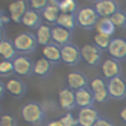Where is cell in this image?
Segmentation results:
<instances>
[{
	"instance_id": "obj_8",
	"label": "cell",
	"mask_w": 126,
	"mask_h": 126,
	"mask_svg": "<svg viewBox=\"0 0 126 126\" xmlns=\"http://www.w3.org/2000/svg\"><path fill=\"white\" fill-rule=\"evenodd\" d=\"M28 10L29 8L26 0H14L8 6L11 21L16 24H22V19Z\"/></svg>"
},
{
	"instance_id": "obj_44",
	"label": "cell",
	"mask_w": 126,
	"mask_h": 126,
	"mask_svg": "<svg viewBox=\"0 0 126 126\" xmlns=\"http://www.w3.org/2000/svg\"><path fill=\"white\" fill-rule=\"evenodd\" d=\"M0 111H1V108H0Z\"/></svg>"
},
{
	"instance_id": "obj_29",
	"label": "cell",
	"mask_w": 126,
	"mask_h": 126,
	"mask_svg": "<svg viewBox=\"0 0 126 126\" xmlns=\"http://www.w3.org/2000/svg\"><path fill=\"white\" fill-rule=\"evenodd\" d=\"M13 73H15L13 61L2 59L0 61V76L8 77V76H11Z\"/></svg>"
},
{
	"instance_id": "obj_33",
	"label": "cell",
	"mask_w": 126,
	"mask_h": 126,
	"mask_svg": "<svg viewBox=\"0 0 126 126\" xmlns=\"http://www.w3.org/2000/svg\"><path fill=\"white\" fill-rule=\"evenodd\" d=\"M0 126H17V120L12 114H3L0 116Z\"/></svg>"
},
{
	"instance_id": "obj_16",
	"label": "cell",
	"mask_w": 126,
	"mask_h": 126,
	"mask_svg": "<svg viewBox=\"0 0 126 126\" xmlns=\"http://www.w3.org/2000/svg\"><path fill=\"white\" fill-rule=\"evenodd\" d=\"M75 97H76V104L80 108L93 106V104L94 102V94L91 91V89L88 87L76 91L75 92Z\"/></svg>"
},
{
	"instance_id": "obj_34",
	"label": "cell",
	"mask_w": 126,
	"mask_h": 126,
	"mask_svg": "<svg viewBox=\"0 0 126 126\" xmlns=\"http://www.w3.org/2000/svg\"><path fill=\"white\" fill-rule=\"evenodd\" d=\"M94 101H95V102L104 103V102H106V101L108 100V98H109L110 96H109V94H108L107 89H105V90H103V91L94 93Z\"/></svg>"
},
{
	"instance_id": "obj_37",
	"label": "cell",
	"mask_w": 126,
	"mask_h": 126,
	"mask_svg": "<svg viewBox=\"0 0 126 126\" xmlns=\"http://www.w3.org/2000/svg\"><path fill=\"white\" fill-rule=\"evenodd\" d=\"M119 116H120L121 120H122L123 122L126 123V106H124V107L120 110V112H119Z\"/></svg>"
},
{
	"instance_id": "obj_9",
	"label": "cell",
	"mask_w": 126,
	"mask_h": 126,
	"mask_svg": "<svg viewBox=\"0 0 126 126\" xmlns=\"http://www.w3.org/2000/svg\"><path fill=\"white\" fill-rule=\"evenodd\" d=\"M107 51L113 59L118 61L126 59V40L121 37L112 38Z\"/></svg>"
},
{
	"instance_id": "obj_27",
	"label": "cell",
	"mask_w": 126,
	"mask_h": 126,
	"mask_svg": "<svg viewBox=\"0 0 126 126\" xmlns=\"http://www.w3.org/2000/svg\"><path fill=\"white\" fill-rule=\"evenodd\" d=\"M111 37L110 35L104 34V33H100V32H96L94 36V45H96L100 50H107L110 41H111Z\"/></svg>"
},
{
	"instance_id": "obj_2",
	"label": "cell",
	"mask_w": 126,
	"mask_h": 126,
	"mask_svg": "<svg viewBox=\"0 0 126 126\" xmlns=\"http://www.w3.org/2000/svg\"><path fill=\"white\" fill-rule=\"evenodd\" d=\"M13 42L17 52L24 53V54L33 52L38 45L35 34L29 32H23L17 34Z\"/></svg>"
},
{
	"instance_id": "obj_3",
	"label": "cell",
	"mask_w": 126,
	"mask_h": 126,
	"mask_svg": "<svg viewBox=\"0 0 126 126\" xmlns=\"http://www.w3.org/2000/svg\"><path fill=\"white\" fill-rule=\"evenodd\" d=\"M77 25L86 30H91L95 28V25L99 19L94 8L92 7H84L80 9L76 15Z\"/></svg>"
},
{
	"instance_id": "obj_7",
	"label": "cell",
	"mask_w": 126,
	"mask_h": 126,
	"mask_svg": "<svg viewBox=\"0 0 126 126\" xmlns=\"http://www.w3.org/2000/svg\"><path fill=\"white\" fill-rule=\"evenodd\" d=\"M99 117L98 111L94 106L81 108L77 116L78 126H94Z\"/></svg>"
},
{
	"instance_id": "obj_30",
	"label": "cell",
	"mask_w": 126,
	"mask_h": 126,
	"mask_svg": "<svg viewBox=\"0 0 126 126\" xmlns=\"http://www.w3.org/2000/svg\"><path fill=\"white\" fill-rule=\"evenodd\" d=\"M111 22L115 26V28H123L126 25V15L120 11H117L110 17Z\"/></svg>"
},
{
	"instance_id": "obj_41",
	"label": "cell",
	"mask_w": 126,
	"mask_h": 126,
	"mask_svg": "<svg viewBox=\"0 0 126 126\" xmlns=\"http://www.w3.org/2000/svg\"><path fill=\"white\" fill-rule=\"evenodd\" d=\"M124 39L126 40V33H125V35H124Z\"/></svg>"
},
{
	"instance_id": "obj_26",
	"label": "cell",
	"mask_w": 126,
	"mask_h": 126,
	"mask_svg": "<svg viewBox=\"0 0 126 126\" xmlns=\"http://www.w3.org/2000/svg\"><path fill=\"white\" fill-rule=\"evenodd\" d=\"M58 8L61 13L64 14H75L77 12L78 3L76 0H60Z\"/></svg>"
},
{
	"instance_id": "obj_17",
	"label": "cell",
	"mask_w": 126,
	"mask_h": 126,
	"mask_svg": "<svg viewBox=\"0 0 126 126\" xmlns=\"http://www.w3.org/2000/svg\"><path fill=\"white\" fill-rule=\"evenodd\" d=\"M6 86V91L13 96L20 98L22 96L25 95L26 92H27V86L26 84L18 79V78H14V79H10L7 81V83L5 84Z\"/></svg>"
},
{
	"instance_id": "obj_5",
	"label": "cell",
	"mask_w": 126,
	"mask_h": 126,
	"mask_svg": "<svg viewBox=\"0 0 126 126\" xmlns=\"http://www.w3.org/2000/svg\"><path fill=\"white\" fill-rule=\"evenodd\" d=\"M107 91L113 99H123L126 97V81L121 77H115L107 81Z\"/></svg>"
},
{
	"instance_id": "obj_23",
	"label": "cell",
	"mask_w": 126,
	"mask_h": 126,
	"mask_svg": "<svg viewBox=\"0 0 126 126\" xmlns=\"http://www.w3.org/2000/svg\"><path fill=\"white\" fill-rule=\"evenodd\" d=\"M115 26L111 22L110 18H101L99 17L96 25H95V30L97 32L104 33L107 35H112L115 31Z\"/></svg>"
},
{
	"instance_id": "obj_19",
	"label": "cell",
	"mask_w": 126,
	"mask_h": 126,
	"mask_svg": "<svg viewBox=\"0 0 126 126\" xmlns=\"http://www.w3.org/2000/svg\"><path fill=\"white\" fill-rule=\"evenodd\" d=\"M41 53L44 58L50 61L52 64H58L61 62V47L51 42L45 46H42Z\"/></svg>"
},
{
	"instance_id": "obj_40",
	"label": "cell",
	"mask_w": 126,
	"mask_h": 126,
	"mask_svg": "<svg viewBox=\"0 0 126 126\" xmlns=\"http://www.w3.org/2000/svg\"><path fill=\"white\" fill-rule=\"evenodd\" d=\"M5 32H4V29H1L0 28V42L3 40V39H5Z\"/></svg>"
},
{
	"instance_id": "obj_36",
	"label": "cell",
	"mask_w": 126,
	"mask_h": 126,
	"mask_svg": "<svg viewBox=\"0 0 126 126\" xmlns=\"http://www.w3.org/2000/svg\"><path fill=\"white\" fill-rule=\"evenodd\" d=\"M94 126H114L113 122L111 120H109L108 118H105V117H99L97 119V121L94 123Z\"/></svg>"
},
{
	"instance_id": "obj_25",
	"label": "cell",
	"mask_w": 126,
	"mask_h": 126,
	"mask_svg": "<svg viewBox=\"0 0 126 126\" xmlns=\"http://www.w3.org/2000/svg\"><path fill=\"white\" fill-rule=\"evenodd\" d=\"M61 12L58 8V6H55V5H51V4H48L47 7L41 12V17L49 24H55L56 25V22L60 16Z\"/></svg>"
},
{
	"instance_id": "obj_15",
	"label": "cell",
	"mask_w": 126,
	"mask_h": 126,
	"mask_svg": "<svg viewBox=\"0 0 126 126\" xmlns=\"http://www.w3.org/2000/svg\"><path fill=\"white\" fill-rule=\"evenodd\" d=\"M51 37H52V42L60 47L70 43L72 33L71 31H68L62 27H59L55 25L51 29Z\"/></svg>"
},
{
	"instance_id": "obj_35",
	"label": "cell",
	"mask_w": 126,
	"mask_h": 126,
	"mask_svg": "<svg viewBox=\"0 0 126 126\" xmlns=\"http://www.w3.org/2000/svg\"><path fill=\"white\" fill-rule=\"evenodd\" d=\"M10 22H12L10 16L6 15V14L4 13V11L0 9V28H1V29H4L5 26L8 25Z\"/></svg>"
},
{
	"instance_id": "obj_21",
	"label": "cell",
	"mask_w": 126,
	"mask_h": 126,
	"mask_svg": "<svg viewBox=\"0 0 126 126\" xmlns=\"http://www.w3.org/2000/svg\"><path fill=\"white\" fill-rule=\"evenodd\" d=\"M16 54H17V50L12 40L5 38L0 42V56L4 60L13 61L17 57Z\"/></svg>"
},
{
	"instance_id": "obj_6",
	"label": "cell",
	"mask_w": 126,
	"mask_h": 126,
	"mask_svg": "<svg viewBox=\"0 0 126 126\" xmlns=\"http://www.w3.org/2000/svg\"><path fill=\"white\" fill-rule=\"evenodd\" d=\"M81 56L82 59L90 66H96L100 62V49L91 43H86L84 44L81 48Z\"/></svg>"
},
{
	"instance_id": "obj_22",
	"label": "cell",
	"mask_w": 126,
	"mask_h": 126,
	"mask_svg": "<svg viewBox=\"0 0 126 126\" xmlns=\"http://www.w3.org/2000/svg\"><path fill=\"white\" fill-rule=\"evenodd\" d=\"M35 37L37 40V43L39 45L45 46L47 44H50L52 42V37H51V28L47 25L42 24L35 32Z\"/></svg>"
},
{
	"instance_id": "obj_31",
	"label": "cell",
	"mask_w": 126,
	"mask_h": 126,
	"mask_svg": "<svg viewBox=\"0 0 126 126\" xmlns=\"http://www.w3.org/2000/svg\"><path fill=\"white\" fill-rule=\"evenodd\" d=\"M62 126H78V120L77 118L71 113V112H66L64 115H62L59 118Z\"/></svg>"
},
{
	"instance_id": "obj_39",
	"label": "cell",
	"mask_w": 126,
	"mask_h": 126,
	"mask_svg": "<svg viewBox=\"0 0 126 126\" xmlns=\"http://www.w3.org/2000/svg\"><path fill=\"white\" fill-rule=\"evenodd\" d=\"M5 90H6V86L0 81V98L3 96V94L5 93Z\"/></svg>"
},
{
	"instance_id": "obj_42",
	"label": "cell",
	"mask_w": 126,
	"mask_h": 126,
	"mask_svg": "<svg viewBox=\"0 0 126 126\" xmlns=\"http://www.w3.org/2000/svg\"><path fill=\"white\" fill-rule=\"evenodd\" d=\"M91 1H95V2H97L98 0H91Z\"/></svg>"
},
{
	"instance_id": "obj_18",
	"label": "cell",
	"mask_w": 126,
	"mask_h": 126,
	"mask_svg": "<svg viewBox=\"0 0 126 126\" xmlns=\"http://www.w3.org/2000/svg\"><path fill=\"white\" fill-rule=\"evenodd\" d=\"M41 15L39 12H36L32 9H29L23 19H22V25H24L25 27L29 28V29H32V30H34V29H38L42 24H41Z\"/></svg>"
},
{
	"instance_id": "obj_12",
	"label": "cell",
	"mask_w": 126,
	"mask_h": 126,
	"mask_svg": "<svg viewBox=\"0 0 126 126\" xmlns=\"http://www.w3.org/2000/svg\"><path fill=\"white\" fill-rule=\"evenodd\" d=\"M58 103L60 107L66 111L73 109L76 104L75 92L70 88H62L58 92Z\"/></svg>"
},
{
	"instance_id": "obj_24",
	"label": "cell",
	"mask_w": 126,
	"mask_h": 126,
	"mask_svg": "<svg viewBox=\"0 0 126 126\" xmlns=\"http://www.w3.org/2000/svg\"><path fill=\"white\" fill-rule=\"evenodd\" d=\"M56 25L72 32L76 28V25H77V19H76L75 14L61 13L57 22H56Z\"/></svg>"
},
{
	"instance_id": "obj_28",
	"label": "cell",
	"mask_w": 126,
	"mask_h": 126,
	"mask_svg": "<svg viewBox=\"0 0 126 126\" xmlns=\"http://www.w3.org/2000/svg\"><path fill=\"white\" fill-rule=\"evenodd\" d=\"M90 89L93 92V94H94V93H97V92H100V91L107 89V83L105 82L104 79H102L100 77H96L91 81Z\"/></svg>"
},
{
	"instance_id": "obj_11",
	"label": "cell",
	"mask_w": 126,
	"mask_h": 126,
	"mask_svg": "<svg viewBox=\"0 0 126 126\" xmlns=\"http://www.w3.org/2000/svg\"><path fill=\"white\" fill-rule=\"evenodd\" d=\"M13 64H14V71L19 76L26 77L32 73L33 62L25 55L17 56L13 60Z\"/></svg>"
},
{
	"instance_id": "obj_20",
	"label": "cell",
	"mask_w": 126,
	"mask_h": 126,
	"mask_svg": "<svg viewBox=\"0 0 126 126\" xmlns=\"http://www.w3.org/2000/svg\"><path fill=\"white\" fill-rule=\"evenodd\" d=\"M52 71V63L46 58L41 57L33 62L32 73L39 77H47Z\"/></svg>"
},
{
	"instance_id": "obj_38",
	"label": "cell",
	"mask_w": 126,
	"mask_h": 126,
	"mask_svg": "<svg viewBox=\"0 0 126 126\" xmlns=\"http://www.w3.org/2000/svg\"><path fill=\"white\" fill-rule=\"evenodd\" d=\"M46 126H62V124H61L60 120L58 119V120H52V121L48 122Z\"/></svg>"
},
{
	"instance_id": "obj_14",
	"label": "cell",
	"mask_w": 126,
	"mask_h": 126,
	"mask_svg": "<svg viewBox=\"0 0 126 126\" xmlns=\"http://www.w3.org/2000/svg\"><path fill=\"white\" fill-rule=\"evenodd\" d=\"M101 72L105 79L110 80L112 78L118 77L121 74V66L118 60L113 58L105 59L101 64Z\"/></svg>"
},
{
	"instance_id": "obj_4",
	"label": "cell",
	"mask_w": 126,
	"mask_h": 126,
	"mask_svg": "<svg viewBox=\"0 0 126 126\" xmlns=\"http://www.w3.org/2000/svg\"><path fill=\"white\" fill-rule=\"evenodd\" d=\"M81 59V49L77 45L70 42L61 47V61L64 64L75 66L80 62Z\"/></svg>"
},
{
	"instance_id": "obj_43",
	"label": "cell",
	"mask_w": 126,
	"mask_h": 126,
	"mask_svg": "<svg viewBox=\"0 0 126 126\" xmlns=\"http://www.w3.org/2000/svg\"><path fill=\"white\" fill-rule=\"evenodd\" d=\"M125 15H126V12H125Z\"/></svg>"
},
{
	"instance_id": "obj_10",
	"label": "cell",
	"mask_w": 126,
	"mask_h": 126,
	"mask_svg": "<svg viewBox=\"0 0 126 126\" xmlns=\"http://www.w3.org/2000/svg\"><path fill=\"white\" fill-rule=\"evenodd\" d=\"M66 82H67L68 88H70L74 92L81 90L83 88H87L89 85L88 77L80 71H73L68 73Z\"/></svg>"
},
{
	"instance_id": "obj_13",
	"label": "cell",
	"mask_w": 126,
	"mask_h": 126,
	"mask_svg": "<svg viewBox=\"0 0 126 126\" xmlns=\"http://www.w3.org/2000/svg\"><path fill=\"white\" fill-rule=\"evenodd\" d=\"M94 10L101 18H110L118 11V5L114 0H98L94 4Z\"/></svg>"
},
{
	"instance_id": "obj_32",
	"label": "cell",
	"mask_w": 126,
	"mask_h": 126,
	"mask_svg": "<svg viewBox=\"0 0 126 126\" xmlns=\"http://www.w3.org/2000/svg\"><path fill=\"white\" fill-rule=\"evenodd\" d=\"M48 4H49V0H30L31 9L39 13L42 12L47 7Z\"/></svg>"
},
{
	"instance_id": "obj_1",
	"label": "cell",
	"mask_w": 126,
	"mask_h": 126,
	"mask_svg": "<svg viewBox=\"0 0 126 126\" xmlns=\"http://www.w3.org/2000/svg\"><path fill=\"white\" fill-rule=\"evenodd\" d=\"M21 116L25 122L32 125H38L43 122L45 113L38 102L30 101L21 107Z\"/></svg>"
}]
</instances>
